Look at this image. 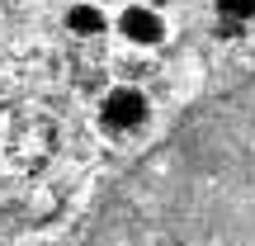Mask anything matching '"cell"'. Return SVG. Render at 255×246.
<instances>
[{"label": "cell", "mask_w": 255, "mask_h": 246, "mask_svg": "<svg viewBox=\"0 0 255 246\" xmlns=\"http://www.w3.org/2000/svg\"><path fill=\"white\" fill-rule=\"evenodd\" d=\"M85 246H255V71L184 109L128 166Z\"/></svg>", "instance_id": "cell-1"}, {"label": "cell", "mask_w": 255, "mask_h": 246, "mask_svg": "<svg viewBox=\"0 0 255 246\" xmlns=\"http://www.w3.org/2000/svg\"><path fill=\"white\" fill-rule=\"evenodd\" d=\"M119 33L128 43H161L165 38V19L156 14V9H146V5H132V9H123Z\"/></svg>", "instance_id": "cell-2"}, {"label": "cell", "mask_w": 255, "mask_h": 246, "mask_svg": "<svg viewBox=\"0 0 255 246\" xmlns=\"http://www.w3.org/2000/svg\"><path fill=\"white\" fill-rule=\"evenodd\" d=\"M71 24L81 28V33H95V28H100V9H85V5L71 9Z\"/></svg>", "instance_id": "cell-3"}, {"label": "cell", "mask_w": 255, "mask_h": 246, "mask_svg": "<svg viewBox=\"0 0 255 246\" xmlns=\"http://www.w3.org/2000/svg\"><path fill=\"white\" fill-rule=\"evenodd\" d=\"M213 5H218L222 14H241V19L255 14V0H213Z\"/></svg>", "instance_id": "cell-4"}]
</instances>
